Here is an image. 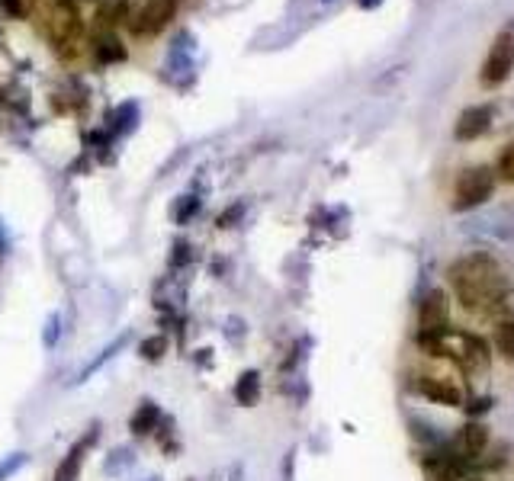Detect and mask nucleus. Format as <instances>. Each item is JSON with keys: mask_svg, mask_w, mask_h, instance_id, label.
I'll return each mask as SVG.
<instances>
[{"mask_svg": "<svg viewBox=\"0 0 514 481\" xmlns=\"http://www.w3.org/2000/svg\"><path fill=\"white\" fill-rule=\"evenodd\" d=\"M444 347H447V360H453L466 372H482L489 366V344L476 334H444Z\"/></svg>", "mask_w": 514, "mask_h": 481, "instance_id": "39448f33", "label": "nucleus"}, {"mask_svg": "<svg viewBox=\"0 0 514 481\" xmlns=\"http://www.w3.org/2000/svg\"><path fill=\"white\" fill-rule=\"evenodd\" d=\"M470 481H479V478H470Z\"/></svg>", "mask_w": 514, "mask_h": 481, "instance_id": "c756f323", "label": "nucleus"}, {"mask_svg": "<svg viewBox=\"0 0 514 481\" xmlns=\"http://www.w3.org/2000/svg\"><path fill=\"white\" fill-rule=\"evenodd\" d=\"M45 33H49L52 49L62 58L78 55L84 42V20L78 13V4H74V0H55L49 23H45Z\"/></svg>", "mask_w": 514, "mask_h": 481, "instance_id": "f03ea898", "label": "nucleus"}, {"mask_svg": "<svg viewBox=\"0 0 514 481\" xmlns=\"http://www.w3.org/2000/svg\"><path fill=\"white\" fill-rule=\"evenodd\" d=\"M514 71V20L505 23L502 29L495 33L492 45L486 58H482V68H479V84L486 90L502 87Z\"/></svg>", "mask_w": 514, "mask_h": 481, "instance_id": "7ed1b4c3", "label": "nucleus"}, {"mask_svg": "<svg viewBox=\"0 0 514 481\" xmlns=\"http://www.w3.org/2000/svg\"><path fill=\"white\" fill-rule=\"evenodd\" d=\"M129 20V0H97V29L113 33L119 23Z\"/></svg>", "mask_w": 514, "mask_h": 481, "instance_id": "f8f14e48", "label": "nucleus"}, {"mask_svg": "<svg viewBox=\"0 0 514 481\" xmlns=\"http://www.w3.org/2000/svg\"><path fill=\"white\" fill-rule=\"evenodd\" d=\"M20 465H26V453H13V456H7L4 462H0V478L13 475V472L20 469Z\"/></svg>", "mask_w": 514, "mask_h": 481, "instance_id": "4be33fe9", "label": "nucleus"}, {"mask_svg": "<svg viewBox=\"0 0 514 481\" xmlns=\"http://www.w3.org/2000/svg\"><path fill=\"white\" fill-rule=\"evenodd\" d=\"M415 389L418 395H425L428 401H437L444 408H460L463 405V395L457 385H450L447 379H434V376H418L415 379Z\"/></svg>", "mask_w": 514, "mask_h": 481, "instance_id": "9d476101", "label": "nucleus"}, {"mask_svg": "<svg viewBox=\"0 0 514 481\" xmlns=\"http://www.w3.org/2000/svg\"><path fill=\"white\" fill-rule=\"evenodd\" d=\"M447 279L453 292H457L460 305L466 312H479V308H489L502 292H508V276L492 254H463L447 267Z\"/></svg>", "mask_w": 514, "mask_h": 481, "instance_id": "f257e3e1", "label": "nucleus"}, {"mask_svg": "<svg viewBox=\"0 0 514 481\" xmlns=\"http://www.w3.org/2000/svg\"><path fill=\"white\" fill-rule=\"evenodd\" d=\"M180 4H184V0H148V4L139 13H135L132 23H129L132 36L142 39V36H158V33H164V29H168V23L177 17Z\"/></svg>", "mask_w": 514, "mask_h": 481, "instance_id": "423d86ee", "label": "nucleus"}, {"mask_svg": "<svg viewBox=\"0 0 514 481\" xmlns=\"http://www.w3.org/2000/svg\"><path fill=\"white\" fill-rule=\"evenodd\" d=\"M74 4H97V0H74Z\"/></svg>", "mask_w": 514, "mask_h": 481, "instance_id": "cd10ccee", "label": "nucleus"}, {"mask_svg": "<svg viewBox=\"0 0 514 481\" xmlns=\"http://www.w3.org/2000/svg\"><path fill=\"white\" fill-rule=\"evenodd\" d=\"M357 4H360V7H376L380 0H357Z\"/></svg>", "mask_w": 514, "mask_h": 481, "instance_id": "bb28decb", "label": "nucleus"}, {"mask_svg": "<svg viewBox=\"0 0 514 481\" xmlns=\"http://www.w3.org/2000/svg\"><path fill=\"white\" fill-rule=\"evenodd\" d=\"M489 446V430L479 424H466L460 430V449L466 456H482V449Z\"/></svg>", "mask_w": 514, "mask_h": 481, "instance_id": "2eb2a0df", "label": "nucleus"}, {"mask_svg": "<svg viewBox=\"0 0 514 481\" xmlns=\"http://www.w3.org/2000/svg\"><path fill=\"white\" fill-rule=\"evenodd\" d=\"M425 478L428 481H460L457 469H453V465L447 459H441V456L425 459Z\"/></svg>", "mask_w": 514, "mask_h": 481, "instance_id": "f3484780", "label": "nucleus"}, {"mask_svg": "<svg viewBox=\"0 0 514 481\" xmlns=\"http://www.w3.org/2000/svg\"><path fill=\"white\" fill-rule=\"evenodd\" d=\"M55 337H58V315H52V321H49V334H45V347H55Z\"/></svg>", "mask_w": 514, "mask_h": 481, "instance_id": "a878e982", "label": "nucleus"}, {"mask_svg": "<svg viewBox=\"0 0 514 481\" xmlns=\"http://www.w3.org/2000/svg\"><path fill=\"white\" fill-rule=\"evenodd\" d=\"M184 263H190V244L187 241H177L174 257H171V267H184Z\"/></svg>", "mask_w": 514, "mask_h": 481, "instance_id": "5701e85b", "label": "nucleus"}, {"mask_svg": "<svg viewBox=\"0 0 514 481\" xmlns=\"http://www.w3.org/2000/svg\"><path fill=\"white\" fill-rule=\"evenodd\" d=\"M495 193V170L492 167H466L453 183V212H470L482 206Z\"/></svg>", "mask_w": 514, "mask_h": 481, "instance_id": "20e7f679", "label": "nucleus"}, {"mask_svg": "<svg viewBox=\"0 0 514 481\" xmlns=\"http://www.w3.org/2000/svg\"><path fill=\"white\" fill-rule=\"evenodd\" d=\"M418 328L421 334H444L450 331V302L441 289H431L418 308Z\"/></svg>", "mask_w": 514, "mask_h": 481, "instance_id": "0eeeda50", "label": "nucleus"}, {"mask_svg": "<svg viewBox=\"0 0 514 481\" xmlns=\"http://www.w3.org/2000/svg\"><path fill=\"white\" fill-rule=\"evenodd\" d=\"M232 395H235L238 405H245V408L257 405V398H261V372H257V369L241 372L238 382H235V389H232Z\"/></svg>", "mask_w": 514, "mask_h": 481, "instance_id": "4468645a", "label": "nucleus"}, {"mask_svg": "<svg viewBox=\"0 0 514 481\" xmlns=\"http://www.w3.org/2000/svg\"><path fill=\"white\" fill-rule=\"evenodd\" d=\"M126 340H129V334H123V337H119V340H113V344H110L107 350H103V353H100V360H94V363H90V366H87V369L81 372V379H87V376H90V372H94V369H100V366H103V363H107V360H110V356H113L116 350H123V347H126Z\"/></svg>", "mask_w": 514, "mask_h": 481, "instance_id": "6ab92c4d", "label": "nucleus"}, {"mask_svg": "<svg viewBox=\"0 0 514 481\" xmlns=\"http://www.w3.org/2000/svg\"><path fill=\"white\" fill-rule=\"evenodd\" d=\"M97 440H100V427L94 424L78 443H74V446L68 449V456H65L62 462H58L55 481H78V478H81V469H84V459H87L90 449L97 446Z\"/></svg>", "mask_w": 514, "mask_h": 481, "instance_id": "6e6552de", "label": "nucleus"}, {"mask_svg": "<svg viewBox=\"0 0 514 481\" xmlns=\"http://www.w3.org/2000/svg\"><path fill=\"white\" fill-rule=\"evenodd\" d=\"M4 4L10 10V17H29L39 0H4Z\"/></svg>", "mask_w": 514, "mask_h": 481, "instance_id": "412c9836", "label": "nucleus"}, {"mask_svg": "<svg viewBox=\"0 0 514 481\" xmlns=\"http://www.w3.org/2000/svg\"><path fill=\"white\" fill-rule=\"evenodd\" d=\"M168 350H171V344H168V337H164V334L145 337L142 344H139L142 360H148V363H158V360H164V353H168Z\"/></svg>", "mask_w": 514, "mask_h": 481, "instance_id": "a211bd4d", "label": "nucleus"}, {"mask_svg": "<svg viewBox=\"0 0 514 481\" xmlns=\"http://www.w3.org/2000/svg\"><path fill=\"white\" fill-rule=\"evenodd\" d=\"M495 350L502 353V360L514 363V318L495 324Z\"/></svg>", "mask_w": 514, "mask_h": 481, "instance_id": "dca6fc26", "label": "nucleus"}, {"mask_svg": "<svg viewBox=\"0 0 514 481\" xmlns=\"http://www.w3.org/2000/svg\"><path fill=\"white\" fill-rule=\"evenodd\" d=\"M492 129V106L479 103V106H466V110L457 116V126H453V135L460 142H476Z\"/></svg>", "mask_w": 514, "mask_h": 481, "instance_id": "1a4fd4ad", "label": "nucleus"}, {"mask_svg": "<svg viewBox=\"0 0 514 481\" xmlns=\"http://www.w3.org/2000/svg\"><path fill=\"white\" fill-rule=\"evenodd\" d=\"M238 215H241V206H235V209H229L225 215H219V222H216V225H219V228H229V225L238 219Z\"/></svg>", "mask_w": 514, "mask_h": 481, "instance_id": "393cba45", "label": "nucleus"}, {"mask_svg": "<svg viewBox=\"0 0 514 481\" xmlns=\"http://www.w3.org/2000/svg\"><path fill=\"white\" fill-rule=\"evenodd\" d=\"M161 408L155 405V401H139V408H135V414L129 417V430H132V437H151L158 427H161Z\"/></svg>", "mask_w": 514, "mask_h": 481, "instance_id": "9b49d317", "label": "nucleus"}, {"mask_svg": "<svg viewBox=\"0 0 514 481\" xmlns=\"http://www.w3.org/2000/svg\"><path fill=\"white\" fill-rule=\"evenodd\" d=\"M94 58L100 65H116V61L126 58V45L119 42L116 33H97L94 36Z\"/></svg>", "mask_w": 514, "mask_h": 481, "instance_id": "ddd939ff", "label": "nucleus"}, {"mask_svg": "<svg viewBox=\"0 0 514 481\" xmlns=\"http://www.w3.org/2000/svg\"><path fill=\"white\" fill-rule=\"evenodd\" d=\"M151 481H161V478H151Z\"/></svg>", "mask_w": 514, "mask_h": 481, "instance_id": "c85d7f7f", "label": "nucleus"}, {"mask_svg": "<svg viewBox=\"0 0 514 481\" xmlns=\"http://www.w3.org/2000/svg\"><path fill=\"white\" fill-rule=\"evenodd\" d=\"M196 209H200V203H196V199H190V203H187V206H180V209H177V222H180V225H184V222L190 219V215H193Z\"/></svg>", "mask_w": 514, "mask_h": 481, "instance_id": "b1692460", "label": "nucleus"}, {"mask_svg": "<svg viewBox=\"0 0 514 481\" xmlns=\"http://www.w3.org/2000/svg\"><path fill=\"white\" fill-rule=\"evenodd\" d=\"M495 174L502 177V180H508V183H514V145H508V148L502 151V158H498Z\"/></svg>", "mask_w": 514, "mask_h": 481, "instance_id": "aec40b11", "label": "nucleus"}]
</instances>
